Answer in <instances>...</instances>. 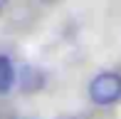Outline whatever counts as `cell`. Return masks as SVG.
I'll return each mask as SVG.
<instances>
[{
    "instance_id": "7a4b0ae2",
    "label": "cell",
    "mask_w": 121,
    "mask_h": 119,
    "mask_svg": "<svg viewBox=\"0 0 121 119\" xmlns=\"http://www.w3.org/2000/svg\"><path fill=\"white\" fill-rule=\"evenodd\" d=\"M20 87H22L25 92H35L42 87V74L40 69L35 67H22L20 69Z\"/></svg>"
},
{
    "instance_id": "6da1fadb",
    "label": "cell",
    "mask_w": 121,
    "mask_h": 119,
    "mask_svg": "<svg viewBox=\"0 0 121 119\" xmlns=\"http://www.w3.org/2000/svg\"><path fill=\"white\" fill-rule=\"evenodd\" d=\"M89 97L96 104H114L121 99V74L116 72H101L91 79L89 84Z\"/></svg>"
},
{
    "instance_id": "277c9868",
    "label": "cell",
    "mask_w": 121,
    "mask_h": 119,
    "mask_svg": "<svg viewBox=\"0 0 121 119\" xmlns=\"http://www.w3.org/2000/svg\"><path fill=\"white\" fill-rule=\"evenodd\" d=\"M5 3H8V0H0V10H3V8H5Z\"/></svg>"
},
{
    "instance_id": "3957f363",
    "label": "cell",
    "mask_w": 121,
    "mask_h": 119,
    "mask_svg": "<svg viewBox=\"0 0 121 119\" xmlns=\"http://www.w3.org/2000/svg\"><path fill=\"white\" fill-rule=\"evenodd\" d=\"M15 82V69H13V62L8 57H0V94L8 92Z\"/></svg>"
}]
</instances>
